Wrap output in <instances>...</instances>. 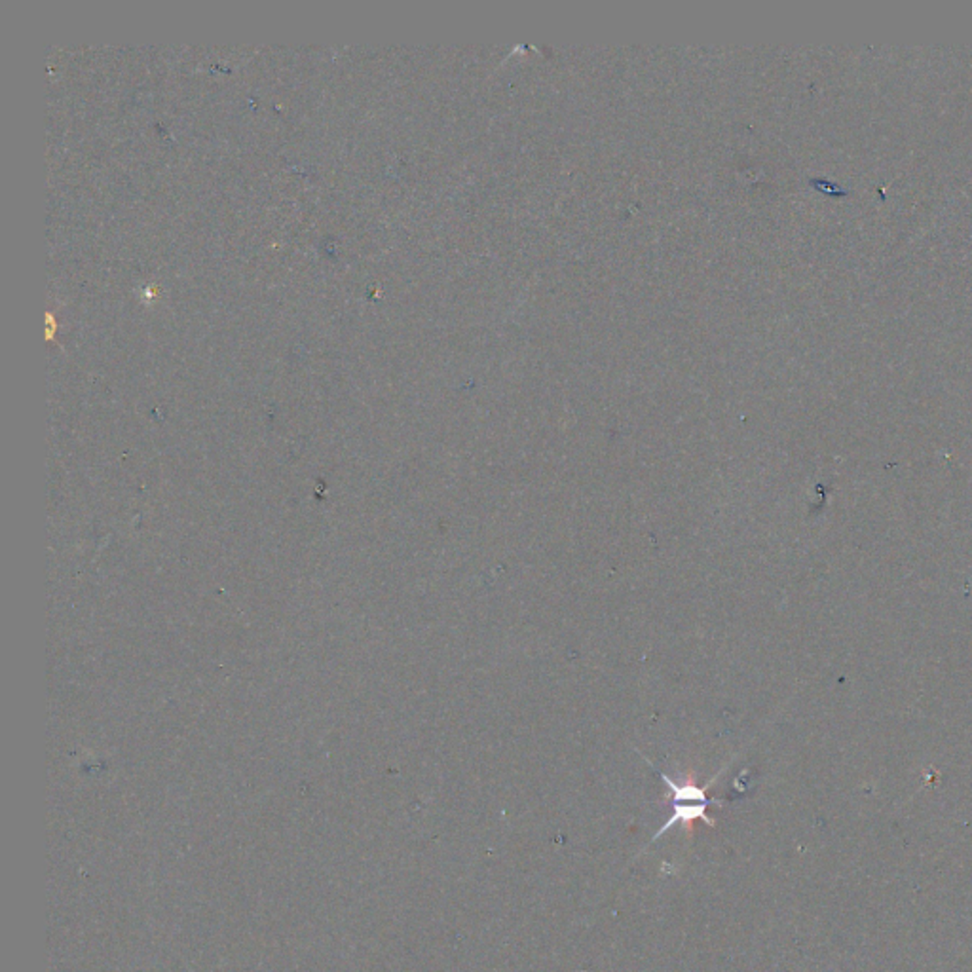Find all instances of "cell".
<instances>
[{
	"instance_id": "7a4b0ae2",
	"label": "cell",
	"mask_w": 972,
	"mask_h": 972,
	"mask_svg": "<svg viewBox=\"0 0 972 972\" xmlns=\"http://www.w3.org/2000/svg\"><path fill=\"white\" fill-rule=\"evenodd\" d=\"M709 806H710V804H673V815L669 816V821L664 823V825L655 832V835L652 838V842L659 840L661 835H663L664 832H669L674 825H682L688 832L693 830V823H695V821H703V823H707L709 826H714V825H716V823H714V818H710L709 813H707V807H709Z\"/></svg>"
},
{
	"instance_id": "6da1fadb",
	"label": "cell",
	"mask_w": 972,
	"mask_h": 972,
	"mask_svg": "<svg viewBox=\"0 0 972 972\" xmlns=\"http://www.w3.org/2000/svg\"><path fill=\"white\" fill-rule=\"evenodd\" d=\"M655 770V767H654ZM657 771V770H655ZM661 780L667 784L669 789V796L667 799H671L673 804H710V806H722L720 799L716 798H709L707 790L712 787V782L716 780V777L707 784V787H697L695 780L690 777L686 782H676L673 780L667 773H661L657 771Z\"/></svg>"
}]
</instances>
